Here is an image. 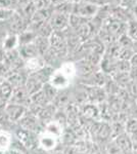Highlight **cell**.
Wrapping results in <instances>:
<instances>
[{"instance_id":"1","label":"cell","mask_w":137,"mask_h":154,"mask_svg":"<svg viewBox=\"0 0 137 154\" xmlns=\"http://www.w3.org/2000/svg\"><path fill=\"white\" fill-rule=\"evenodd\" d=\"M49 42H50V49H52L57 56H59L61 59L68 56L69 48L64 32L54 31L49 37Z\"/></svg>"},{"instance_id":"2","label":"cell","mask_w":137,"mask_h":154,"mask_svg":"<svg viewBox=\"0 0 137 154\" xmlns=\"http://www.w3.org/2000/svg\"><path fill=\"white\" fill-rule=\"evenodd\" d=\"M59 142H61V139L47 133L45 131H42L37 136V147L40 148L44 152L55 151Z\"/></svg>"},{"instance_id":"3","label":"cell","mask_w":137,"mask_h":154,"mask_svg":"<svg viewBox=\"0 0 137 154\" xmlns=\"http://www.w3.org/2000/svg\"><path fill=\"white\" fill-rule=\"evenodd\" d=\"M27 112H28V108L27 107L12 103L7 104L3 110L4 115L6 116L8 121L11 123L19 122V120L26 115Z\"/></svg>"},{"instance_id":"4","label":"cell","mask_w":137,"mask_h":154,"mask_svg":"<svg viewBox=\"0 0 137 154\" xmlns=\"http://www.w3.org/2000/svg\"><path fill=\"white\" fill-rule=\"evenodd\" d=\"M103 28L109 31L117 39H119V37L124 35V34H127V23L111 18V17L103 22Z\"/></svg>"},{"instance_id":"5","label":"cell","mask_w":137,"mask_h":154,"mask_svg":"<svg viewBox=\"0 0 137 154\" xmlns=\"http://www.w3.org/2000/svg\"><path fill=\"white\" fill-rule=\"evenodd\" d=\"M100 6L97 4H91L86 3V2H79V3L75 4L74 12L80 17H83L85 19L92 20L96 17L97 12H98Z\"/></svg>"},{"instance_id":"6","label":"cell","mask_w":137,"mask_h":154,"mask_svg":"<svg viewBox=\"0 0 137 154\" xmlns=\"http://www.w3.org/2000/svg\"><path fill=\"white\" fill-rule=\"evenodd\" d=\"M48 22L53 31L56 32H64L70 28V16L66 14L53 11Z\"/></svg>"},{"instance_id":"7","label":"cell","mask_w":137,"mask_h":154,"mask_svg":"<svg viewBox=\"0 0 137 154\" xmlns=\"http://www.w3.org/2000/svg\"><path fill=\"white\" fill-rule=\"evenodd\" d=\"M86 91L87 96V101H89V103L92 104H101L106 100V94L104 88H99V86H88V85H83Z\"/></svg>"},{"instance_id":"8","label":"cell","mask_w":137,"mask_h":154,"mask_svg":"<svg viewBox=\"0 0 137 154\" xmlns=\"http://www.w3.org/2000/svg\"><path fill=\"white\" fill-rule=\"evenodd\" d=\"M6 24L8 26V28H7L8 29V33L16 34V35H19V34L23 33L24 31L28 30L29 28V22L25 18H23L17 11H16L12 19Z\"/></svg>"},{"instance_id":"9","label":"cell","mask_w":137,"mask_h":154,"mask_svg":"<svg viewBox=\"0 0 137 154\" xmlns=\"http://www.w3.org/2000/svg\"><path fill=\"white\" fill-rule=\"evenodd\" d=\"M9 103L17 104V105H22L28 108L31 105V96L29 95L25 86L16 88H13V94H12Z\"/></svg>"},{"instance_id":"10","label":"cell","mask_w":137,"mask_h":154,"mask_svg":"<svg viewBox=\"0 0 137 154\" xmlns=\"http://www.w3.org/2000/svg\"><path fill=\"white\" fill-rule=\"evenodd\" d=\"M48 83L51 84L54 88L59 91L69 88L70 84H71V80L66 75H64L58 69H55L53 73H52L50 79H49Z\"/></svg>"},{"instance_id":"11","label":"cell","mask_w":137,"mask_h":154,"mask_svg":"<svg viewBox=\"0 0 137 154\" xmlns=\"http://www.w3.org/2000/svg\"><path fill=\"white\" fill-rule=\"evenodd\" d=\"M75 64H76V68H77V75L80 76L82 79L86 78V77L90 76L91 74H93L94 72L98 71L97 67H99L89 63L85 59H80Z\"/></svg>"},{"instance_id":"12","label":"cell","mask_w":137,"mask_h":154,"mask_svg":"<svg viewBox=\"0 0 137 154\" xmlns=\"http://www.w3.org/2000/svg\"><path fill=\"white\" fill-rule=\"evenodd\" d=\"M46 66V63L44 61L43 57L38 56L35 58L29 59L27 61H25V70L28 72L29 74L36 73V72L40 71L41 69H43Z\"/></svg>"},{"instance_id":"13","label":"cell","mask_w":137,"mask_h":154,"mask_svg":"<svg viewBox=\"0 0 137 154\" xmlns=\"http://www.w3.org/2000/svg\"><path fill=\"white\" fill-rule=\"evenodd\" d=\"M44 84L45 83L42 82L34 73H32V74H29L28 78H27V81H26V84H25V88H26L27 91L29 93L30 96H33L43 88Z\"/></svg>"},{"instance_id":"14","label":"cell","mask_w":137,"mask_h":154,"mask_svg":"<svg viewBox=\"0 0 137 154\" xmlns=\"http://www.w3.org/2000/svg\"><path fill=\"white\" fill-rule=\"evenodd\" d=\"M14 136L8 130H0V153H5L12 149Z\"/></svg>"},{"instance_id":"15","label":"cell","mask_w":137,"mask_h":154,"mask_svg":"<svg viewBox=\"0 0 137 154\" xmlns=\"http://www.w3.org/2000/svg\"><path fill=\"white\" fill-rule=\"evenodd\" d=\"M117 63H118V60L104 54L103 60L99 64V68H100V71H103L104 74L113 75L114 73L117 72Z\"/></svg>"},{"instance_id":"16","label":"cell","mask_w":137,"mask_h":154,"mask_svg":"<svg viewBox=\"0 0 137 154\" xmlns=\"http://www.w3.org/2000/svg\"><path fill=\"white\" fill-rule=\"evenodd\" d=\"M114 141L120 147L123 154H134V152H135L133 149V146H132L130 136L127 133H124L122 135L118 136L117 138L114 139Z\"/></svg>"},{"instance_id":"17","label":"cell","mask_w":137,"mask_h":154,"mask_svg":"<svg viewBox=\"0 0 137 154\" xmlns=\"http://www.w3.org/2000/svg\"><path fill=\"white\" fill-rule=\"evenodd\" d=\"M81 113L86 119H89L91 121H97L100 118V112H99L98 105L92 103L84 104L81 108Z\"/></svg>"},{"instance_id":"18","label":"cell","mask_w":137,"mask_h":154,"mask_svg":"<svg viewBox=\"0 0 137 154\" xmlns=\"http://www.w3.org/2000/svg\"><path fill=\"white\" fill-rule=\"evenodd\" d=\"M17 49H19V53L24 61H27V60H29V59L40 56L34 42L33 43H29V44H25V45L19 46Z\"/></svg>"},{"instance_id":"19","label":"cell","mask_w":137,"mask_h":154,"mask_svg":"<svg viewBox=\"0 0 137 154\" xmlns=\"http://www.w3.org/2000/svg\"><path fill=\"white\" fill-rule=\"evenodd\" d=\"M19 46V35L12 33H7L6 36L4 37V40L2 42V48L5 51H13L17 49Z\"/></svg>"},{"instance_id":"20","label":"cell","mask_w":137,"mask_h":154,"mask_svg":"<svg viewBox=\"0 0 137 154\" xmlns=\"http://www.w3.org/2000/svg\"><path fill=\"white\" fill-rule=\"evenodd\" d=\"M13 94V86L7 80L4 79L0 85V101L5 104H8Z\"/></svg>"},{"instance_id":"21","label":"cell","mask_w":137,"mask_h":154,"mask_svg":"<svg viewBox=\"0 0 137 154\" xmlns=\"http://www.w3.org/2000/svg\"><path fill=\"white\" fill-rule=\"evenodd\" d=\"M64 128L63 125H61V123H58L57 121H55L54 119H52L51 121H49V122H47L45 125H44V128L43 131H47V133L51 134V135L57 137L58 139L61 138V136H63L64 134Z\"/></svg>"},{"instance_id":"22","label":"cell","mask_w":137,"mask_h":154,"mask_svg":"<svg viewBox=\"0 0 137 154\" xmlns=\"http://www.w3.org/2000/svg\"><path fill=\"white\" fill-rule=\"evenodd\" d=\"M58 70L64 75L68 77L71 81L77 76V68H76V64L74 62H64L61 65V67L58 68Z\"/></svg>"},{"instance_id":"23","label":"cell","mask_w":137,"mask_h":154,"mask_svg":"<svg viewBox=\"0 0 137 154\" xmlns=\"http://www.w3.org/2000/svg\"><path fill=\"white\" fill-rule=\"evenodd\" d=\"M34 43H35V45H36L37 49H38L40 56H43V54L50 48V42H49V38H47V37L37 36Z\"/></svg>"},{"instance_id":"24","label":"cell","mask_w":137,"mask_h":154,"mask_svg":"<svg viewBox=\"0 0 137 154\" xmlns=\"http://www.w3.org/2000/svg\"><path fill=\"white\" fill-rule=\"evenodd\" d=\"M111 77L122 88H125L126 86L128 85V83L131 81L129 73H124V72H116L113 75H111Z\"/></svg>"},{"instance_id":"25","label":"cell","mask_w":137,"mask_h":154,"mask_svg":"<svg viewBox=\"0 0 137 154\" xmlns=\"http://www.w3.org/2000/svg\"><path fill=\"white\" fill-rule=\"evenodd\" d=\"M37 37V34L35 33L32 30H26L23 33H21L19 35V46L25 45V44H29V43H33Z\"/></svg>"},{"instance_id":"26","label":"cell","mask_w":137,"mask_h":154,"mask_svg":"<svg viewBox=\"0 0 137 154\" xmlns=\"http://www.w3.org/2000/svg\"><path fill=\"white\" fill-rule=\"evenodd\" d=\"M127 35L133 41H137V20L132 19L127 23Z\"/></svg>"},{"instance_id":"27","label":"cell","mask_w":137,"mask_h":154,"mask_svg":"<svg viewBox=\"0 0 137 154\" xmlns=\"http://www.w3.org/2000/svg\"><path fill=\"white\" fill-rule=\"evenodd\" d=\"M125 131L128 135L137 134V118L128 117L125 122Z\"/></svg>"},{"instance_id":"28","label":"cell","mask_w":137,"mask_h":154,"mask_svg":"<svg viewBox=\"0 0 137 154\" xmlns=\"http://www.w3.org/2000/svg\"><path fill=\"white\" fill-rule=\"evenodd\" d=\"M16 14L13 8H0V23H8Z\"/></svg>"},{"instance_id":"29","label":"cell","mask_w":137,"mask_h":154,"mask_svg":"<svg viewBox=\"0 0 137 154\" xmlns=\"http://www.w3.org/2000/svg\"><path fill=\"white\" fill-rule=\"evenodd\" d=\"M118 43L120 44L121 48H133V44H134V41L129 37L127 34H124L119 37L118 39Z\"/></svg>"},{"instance_id":"30","label":"cell","mask_w":137,"mask_h":154,"mask_svg":"<svg viewBox=\"0 0 137 154\" xmlns=\"http://www.w3.org/2000/svg\"><path fill=\"white\" fill-rule=\"evenodd\" d=\"M132 68L130 61H125V60H118L117 63V72H124V73H129Z\"/></svg>"},{"instance_id":"31","label":"cell","mask_w":137,"mask_h":154,"mask_svg":"<svg viewBox=\"0 0 137 154\" xmlns=\"http://www.w3.org/2000/svg\"><path fill=\"white\" fill-rule=\"evenodd\" d=\"M106 154H123L122 150L120 149L117 143L113 140L112 142H109L106 147Z\"/></svg>"},{"instance_id":"32","label":"cell","mask_w":137,"mask_h":154,"mask_svg":"<svg viewBox=\"0 0 137 154\" xmlns=\"http://www.w3.org/2000/svg\"><path fill=\"white\" fill-rule=\"evenodd\" d=\"M125 88H126V91H128V94L130 95L132 99L137 100V82L136 81L131 80Z\"/></svg>"},{"instance_id":"33","label":"cell","mask_w":137,"mask_h":154,"mask_svg":"<svg viewBox=\"0 0 137 154\" xmlns=\"http://www.w3.org/2000/svg\"><path fill=\"white\" fill-rule=\"evenodd\" d=\"M136 5H137V0H123L120 6L128 9V11H130V9L133 11Z\"/></svg>"},{"instance_id":"34","label":"cell","mask_w":137,"mask_h":154,"mask_svg":"<svg viewBox=\"0 0 137 154\" xmlns=\"http://www.w3.org/2000/svg\"><path fill=\"white\" fill-rule=\"evenodd\" d=\"M9 72H10V70H9V68L6 66V64L4 62L3 63H0V78L5 79V77Z\"/></svg>"},{"instance_id":"35","label":"cell","mask_w":137,"mask_h":154,"mask_svg":"<svg viewBox=\"0 0 137 154\" xmlns=\"http://www.w3.org/2000/svg\"><path fill=\"white\" fill-rule=\"evenodd\" d=\"M88 154H103L100 150V147H99V145L95 142H92V145H91V148L90 150H89Z\"/></svg>"},{"instance_id":"36","label":"cell","mask_w":137,"mask_h":154,"mask_svg":"<svg viewBox=\"0 0 137 154\" xmlns=\"http://www.w3.org/2000/svg\"><path fill=\"white\" fill-rule=\"evenodd\" d=\"M129 76H130L131 80L137 81V67H132L129 72Z\"/></svg>"},{"instance_id":"37","label":"cell","mask_w":137,"mask_h":154,"mask_svg":"<svg viewBox=\"0 0 137 154\" xmlns=\"http://www.w3.org/2000/svg\"><path fill=\"white\" fill-rule=\"evenodd\" d=\"M131 139V143L133 146L134 151H137V134H133V135H129Z\"/></svg>"},{"instance_id":"38","label":"cell","mask_w":137,"mask_h":154,"mask_svg":"<svg viewBox=\"0 0 137 154\" xmlns=\"http://www.w3.org/2000/svg\"><path fill=\"white\" fill-rule=\"evenodd\" d=\"M122 1L123 0H109V3L113 7H116V6H120Z\"/></svg>"},{"instance_id":"39","label":"cell","mask_w":137,"mask_h":154,"mask_svg":"<svg viewBox=\"0 0 137 154\" xmlns=\"http://www.w3.org/2000/svg\"><path fill=\"white\" fill-rule=\"evenodd\" d=\"M64 1H66V0H48V2L50 3V5L52 7L58 5V4H61V2H64Z\"/></svg>"},{"instance_id":"40","label":"cell","mask_w":137,"mask_h":154,"mask_svg":"<svg viewBox=\"0 0 137 154\" xmlns=\"http://www.w3.org/2000/svg\"><path fill=\"white\" fill-rule=\"evenodd\" d=\"M4 58H5V51H4L3 48L0 45V63H3Z\"/></svg>"},{"instance_id":"41","label":"cell","mask_w":137,"mask_h":154,"mask_svg":"<svg viewBox=\"0 0 137 154\" xmlns=\"http://www.w3.org/2000/svg\"><path fill=\"white\" fill-rule=\"evenodd\" d=\"M130 63L132 67H137V54H134L133 57L130 60Z\"/></svg>"},{"instance_id":"42","label":"cell","mask_w":137,"mask_h":154,"mask_svg":"<svg viewBox=\"0 0 137 154\" xmlns=\"http://www.w3.org/2000/svg\"><path fill=\"white\" fill-rule=\"evenodd\" d=\"M2 154H23V152L16 150V149H10L9 151H7L5 153H2Z\"/></svg>"},{"instance_id":"43","label":"cell","mask_w":137,"mask_h":154,"mask_svg":"<svg viewBox=\"0 0 137 154\" xmlns=\"http://www.w3.org/2000/svg\"><path fill=\"white\" fill-rule=\"evenodd\" d=\"M81 2H86V3L97 4V5H99V0H81ZM99 6H100V5H99Z\"/></svg>"},{"instance_id":"44","label":"cell","mask_w":137,"mask_h":154,"mask_svg":"<svg viewBox=\"0 0 137 154\" xmlns=\"http://www.w3.org/2000/svg\"><path fill=\"white\" fill-rule=\"evenodd\" d=\"M133 14H134V19L137 20V5L135 6V8L133 9Z\"/></svg>"},{"instance_id":"45","label":"cell","mask_w":137,"mask_h":154,"mask_svg":"<svg viewBox=\"0 0 137 154\" xmlns=\"http://www.w3.org/2000/svg\"><path fill=\"white\" fill-rule=\"evenodd\" d=\"M50 154H64V151H63V152H61V151H53V152H51Z\"/></svg>"},{"instance_id":"46","label":"cell","mask_w":137,"mask_h":154,"mask_svg":"<svg viewBox=\"0 0 137 154\" xmlns=\"http://www.w3.org/2000/svg\"><path fill=\"white\" fill-rule=\"evenodd\" d=\"M77 154H87V153H81V152H78Z\"/></svg>"},{"instance_id":"47","label":"cell","mask_w":137,"mask_h":154,"mask_svg":"<svg viewBox=\"0 0 137 154\" xmlns=\"http://www.w3.org/2000/svg\"><path fill=\"white\" fill-rule=\"evenodd\" d=\"M135 152H136V154H137V151H135Z\"/></svg>"},{"instance_id":"48","label":"cell","mask_w":137,"mask_h":154,"mask_svg":"<svg viewBox=\"0 0 137 154\" xmlns=\"http://www.w3.org/2000/svg\"><path fill=\"white\" fill-rule=\"evenodd\" d=\"M136 82H137V81H136Z\"/></svg>"}]
</instances>
